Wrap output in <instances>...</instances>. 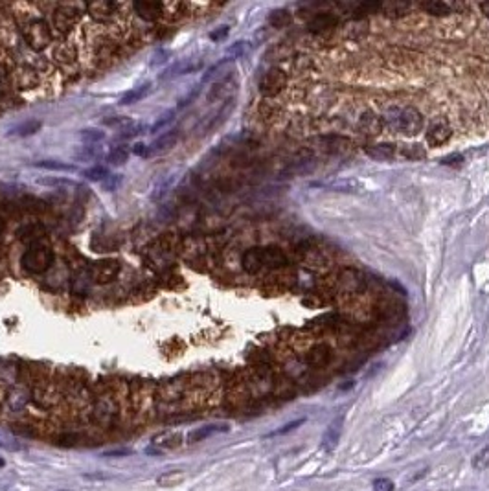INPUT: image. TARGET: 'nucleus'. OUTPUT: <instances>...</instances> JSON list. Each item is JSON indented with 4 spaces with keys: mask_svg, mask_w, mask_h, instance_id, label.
<instances>
[{
    "mask_svg": "<svg viewBox=\"0 0 489 491\" xmlns=\"http://www.w3.org/2000/svg\"><path fill=\"white\" fill-rule=\"evenodd\" d=\"M384 124L392 131L405 136H414L421 133L425 120L419 109L414 105H392L384 111Z\"/></svg>",
    "mask_w": 489,
    "mask_h": 491,
    "instance_id": "nucleus-1",
    "label": "nucleus"
},
{
    "mask_svg": "<svg viewBox=\"0 0 489 491\" xmlns=\"http://www.w3.org/2000/svg\"><path fill=\"white\" fill-rule=\"evenodd\" d=\"M285 85H287V74L283 72L282 68L272 67L261 77V81H259V92H261V96L265 100H274L278 94H282Z\"/></svg>",
    "mask_w": 489,
    "mask_h": 491,
    "instance_id": "nucleus-5",
    "label": "nucleus"
},
{
    "mask_svg": "<svg viewBox=\"0 0 489 491\" xmlns=\"http://www.w3.org/2000/svg\"><path fill=\"white\" fill-rule=\"evenodd\" d=\"M101 157V147L98 145H86L83 144L81 147H77V151L74 153V159L79 160V162H92Z\"/></svg>",
    "mask_w": 489,
    "mask_h": 491,
    "instance_id": "nucleus-32",
    "label": "nucleus"
},
{
    "mask_svg": "<svg viewBox=\"0 0 489 491\" xmlns=\"http://www.w3.org/2000/svg\"><path fill=\"white\" fill-rule=\"evenodd\" d=\"M149 88H151V83H145V85H140V87H136V88H131L129 92H125L124 96L120 98L118 105H121V107L135 105V103H138L140 100H144V98L147 96Z\"/></svg>",
    "mask_w": 489,
    "mask_h": 491,
    "instance_id": "nucleus-28",
    "label": "nucleus"
},
{
    "mask_svg": "<svg viewBox=\"0 0 489 491\" xmlns=\"http://www.w3.org/2000/svg\"><path fill=\"white\" fill-rule=\"evenodd\" d=\"M243 48H244V43L241 41V43H235L234 46L228 50V53H234V57H237V55H241V53H243Z\"/></svg>",
    "mask_w": 489,
    "mask_h": 491,
    "instance_id": "nucleus-58",
    "label": "nucleus"
},
{
    "mask_svg": "<svg viewBox=\"0 0 489 491\" xmlns=\"http://www.w3.org/2000/svg\"><path fill=\"white\" fill-rule=\"evenodd\" d=\"M4 230H6V221L0 217V236H2V232H4Z\"/></svg>",
    "mask_w": 489,
    "mask_h": 491,
    "instance_id": "nucleus-60",
    "label": "nucleus"
},
{
    "mask_svg": "<svg viewBox=\"0 0 489 491\" xmlns=\"http://www.w3.org/2000/svg\"><path fill=\"white\" fill-rule=\"evenodd\" d=\"M121 182H124V175L109 173L100 184H101V188L105 190V192H116V190L121 186Z\"/></svg>",
    "mask_w": 489,
    "mask_h": 491,
    "instance_id": "nucleus-43",
    "label": "nucleus"
},
{
    "mask_svg": "<svg viewBox=\"0 0 489 491\" xmlns=\"http://www.w3.org/2000/svg\"><path fill=\"white\" fill-rule=\"evenodd\" d=\"M235 85H234V79H232V76L228 74V76L221 77L219 81H216L213 85H211V88L208 90L206 94V100L210 101V103H213V101H221V100H232V94H234L235 90Z\"/></svg>",
    "mask_w": 489,
    "mask_h": 491,
    "instance_id": "nucleus-13",
    "label": "nucleus"
},
{
    "mask_svg": "<svg viewBox=\"0 0 489 491\" xmlns=\"http://www.w3.org/2000/svg\"><path fill=\"white\" fill-rule=\"evenodd\" d=\"M37 184H41V186H52V188H57V186H74L72 180L63 177H41L37 178Z\"/></svg>",
    "mask_w": 489,
    "mask_h": 491,
    "instance_id": "nucleus-46",
    "label": "nucleus"
},
{
    "mask_svg": "<svg viewBox=\"0 0 489 491\" xmlns=\"http://www.w3.org/2000/svg\"><path fill=\"white\" fill-rule=\"evenodd\" d=\"M28 392L24 390V388H13V392H11L10 395V407L15 410L22 409V407H26V403H28Z\"/></svg>",
    "mask_w": 489,
    "mask_h": 491,
    "instance_id": "nucleus-40",
    "label": "nucleus"
},
{
    "mask_svg": "<svg viewBox=\"0 0 489 491\" xmlns=\"http://www.w3.org/2000/svg\"><path fill=\"white\" fill-rule=\"evenodd\" d=\"M293 22V15L289 13L287 10H274L270 11L269 15V24L272 26V28H287L289 24Z\"/></svg>",
    "mask_w": 489,
    "mask_h": 491,
    "instance_id": "nucleus-33",
    "label": "nucleus"
},
{
    "mask_svg": "<svg viewBox=\"0 0 489 491\" xmlns=\"http://www.w3.org/2000/svg\"><path fill=\"white\" fill-rule=\"evenodd\" d=\"M2 79H4V70H2V67H0V83H2Z\"/></svg>",
    "mask_w": 489,
    "mask_h": 491,
    "instance_id": "nucleus-62",
    "label": "nucleus"
},
{
    "mask_svg": "<svg viewBox=\"0 0 489 491\" xmlns=\"http://www.w3.org/2000/svg\"><path fill=\"white\" fill-rule=\"evenodd\" d=\"M53 263V251L44 243H37V245L28 247V251L20 258V265L24 267V270L32 272V274H43L52 267Z\"/></svg>",
    "mask_w": 489,
    "mask_h": 491,
    "instance_id": "nucleus-3",
    "label": "nucleus"
},
{
    "mask_svg": "<svg viewBox=\"0 0 489 491\" xmlns=\"http://www.w3.org/2000/svg\"><path fill=\"white\" fill-rule=\"evenodd\" d=\"M79 138L86 145H98L100 142H103L107 138V135L100 127H86V129L79 131Z\"/></svg>",
    "mask_w": 489,
    "mask_h": 491,
    "instance_id": "nucleus-31",
    "label": "nucleus"
},
{
    "mask_svg": "<svg viewBox=\"0 0 489 491\" xmlns=\"http://www.w3.org/2000/svg\"><path fill=\"white\" fill-rule=\"evenodd\" d=\"M480 11H482V15H484L485 19H489V2H484V4H480Z\"/></svg>",
    "mask_w": 489,
    "mask_h": 491,
    "instance_id": "nucleus-59",
    "label": "nucleus"
},
{
    "mask_svg": "<svg viewBox=\"0 0 489 491\" xmlns=\"http://www.w3.org/2000/svg\"><path fill=\"white\" fill-rule=\"evenodd\" d=\"M462 155H451V157H445L443 159V164H447V166H460L462 164Z\"/></svg>",
    "mask_w": 489,
    "mask_h": 491,
    "instance_id": "nucleus-57",
    "label": "nucleus"
},
{
    "mask_svg": "<svg viewBox=\"0 0 489 491\" xmlns=\"http://www.w3.org/2000/svg\"><path fill=\"white\" fill-rule=\"evenodd\" d=\"M401 155H403V157H407V159H410V160H423L425 157H427L425 149H423L419 144H405V145H401Z\"/></svg>",
    "mask_w": 489,
    "mask_h": 491,
    "instance_id": "nucleus-39",
    "label": "nucleus"
},
{
    "mask_svg": "<svg viewBox=\"0 0 489 491\" xmlns=\"http://www.w3.org/2000/svg\"><path fill=\"white\" fill-rule=\"evenodd\" d=\"M374 491H393V482L390 478H377L374 480Z\"/></svg>",
    "mask_w": 489,
    "mask_h": 491,
    "instance_id": "nucleus-52",
    "label": "nucleus"
},
{
    "mask_svg": "<svg viewBox=\"0 0 489 491\" xmlns=\"http://www.w3.org/2000/svg\"><path fill=\"white\" fill-rule=\"evenodd\" d=\"M339 285L341 289L348 294H359L364 289V280L355 269H344L341 278H339Z\"/></svg>",
    "mask_w": 489,
    "mask_h": 491,
    "instance_id": "nucleus-16",
    "label": "nucleus"
},
{
    "mask_svg": "<svg viewBox=\"0 0 489 491\" xmlns=\"http://www.w3.org/2000/svg\"><path fill=\"white\" fill-rule=\"evenodd\" d=\"M313 142H315L324 153H331V155H341V153H346V151L353 149V142H351L348 136H341V135L317 136Z\"/></svg>",
    "mask_w": 489,
    "mask_h": 491,
    "instance_id": "nucleus-10",
    "label": "nucleus"
},
{
    "mask_svg": "<svg viewBox=\"0 0 489 491\" xmlns=\"http://www.w3.org/2000/svg\"><path fill=\"white\" fill-rule=\"evenodd\" d=\"M384 129V120L377 112L364 111L359 118V131L364 136H377Z\"/></svg>",
    "mask_w": 489,
    "mask_h": 491,
    "instance_id": "nucleus-15",
    "label": "nucleus"
},
{
    "mask_svg": "<svg viewBox=\"0 0 489 491\" xmlns=\"http://www.w3.org/2000/svg\"><path fill=\"white\" fill-rule=\"evenodd\" d=\"M4 256H6V247H4V245H0V260H2Z\"/></svg>",
    "mask_w": 489,
    "mask_h": 491,
    "instance_id": "nucleus-61",
    "label": "nucleus"
},
{
    "mask_svg": "<svg viewBox=\"0 0 489 491\" xmlns=\"http://www.w3.org/2000/svg\"><path fill=\"white\" fill-rule=\"evenodd\" d=\"M377 315H379L381 318H386V320H390V318H395L401 315V305H399L398 302H392V300H384L383 303H379L377 305Z\"/></svg>",
    "mask_w": 489,
    "mask_h": 491,
    "instance_id": "nucleus-35",
    "label": "nucleus"
},
{
    "mask_svg": "<svg viewBox=\"0 0 489 491\" xmlns=\"http://www.w3.org/2000/svg\"><path fill=\"white\" fill-rule=\"evenodd\" d=\"M452 136V127L449 124L447 118L438 116L429 124L427 127V142L431 144V147H440L445 142H449V138Z\"/></svg>",
    "mask_w": 489,
    "mask_h": 491,
    "instance_id": "nucleus-9",
    "label": "nucleus"
},
{
    "mask_svg": "<svg viewBox=\"0 0 489 491\" xmlns=\"http://www.w3.org/2000/svg\"><path fill=\"white\" fill-rule=\"evenodd\" d=\"M19 29L20 35H22V43L28 44V48H32L34 52H43L53 41L52 28L39 15H29L24 22L19 24Z\"/></svg>",
    "mask_w": 489,
    "mask_h": 491,
    "instance_id": "nucleus-2",
    "label": "nucleus"
},
{
    "mask_svg": "<svg viewBox=\"0 0 489 491\" xmlns=\"http://www.w3.org/2000/svg\"><path fill=\"white\" fill-rule=\"evenodd\" d=\"M228 428H230V427H228L226 423L204 425V427H199V428H195V431H192V433L188 434V443H199V442L210 438V436H213V434H217V433H226Z\"/></svg>",
    "mask_w": 489,
    "mask_h": 491,
    "instance_id": "nucleus-22",
    "label": "nucleus"
},
{
    "mask_svg": "<svg viewBox=\"0 0 489 491\" xmlns=\"http://www.w3.org/2000/svg\"><path fill=\"white\" fill-rule=\"evenodd\" d=\"M53 57H55V63L61 68H68L76 63V50L68 43H59L53 48Z\"/></svg>",
    "mask_w": 489,
    "mask_h": 491,
    "instance_id": "nucleus-23",
    "label": "nucleus"
},
{
    "mask_svg": "<svg viewBox=\"0 0 489 491\" xmlns=\"http://www.w3.org/2000/svg\"><path fill=\"white\" fill-rule=\"evenodd\" d=\"M129 118L127 116H109L103 120V126H110V127H124L125 124H129Z\"/></svg>",
    "mask_w": 489,
    "mask_h": 491,
    "instance_id": "nucleus-50",
    "label": "nucleus"
},
{
    "mask_svg": "<svg viewBox=\"0 0 489 491\" xmlns=\"http://www.w3.org/2000/svg\"><path fill=\"white\" fill-rule=\"evenodd\" d=\"M121 6L116 2H109V0H96V2H86L85 11L88 13L94 22H101V24H110L118 19V11Z\"/></svg>",
    "mask_w": 489,
    "mask_h": 491,
    "instance_id": "nucleus-6",
    "label": "nucleus"
},
{
    "mask_svg": "<svg viewBox=\"0 0 489 491\" xmlns=\"http://www.w3.org/2000/svg\"><path fill=\"white\" fill-rule=\"evenodd\" d=\"M175 114H177V111H175V109H168L166 112H162V114L159 116V120H157L153 126H151V133H159L160 129H164V127L168 126L169 121L175 118Z\"/></svg>",
    "mask_w": 489,
    "mask_h": 491,
    "instance_id": "nucleus-45",
    "label": "nucleus"
},
{
    "mask_svg": "<svg viewBox=\"0 0 489 491\" xmlns=\"http://www.w3.org/2000/svg\"><path fill=\"white\" fill-rule=\"evenodd\" d=\"M120 269H121L120 261L114 260V258H105V260L98 261V263H94L90 267V280L94 284H101V285L110 284V282H114L118 278Z\"/></svg>",
    "mask_w": 489,
    "mask_h": 491,
    "instance_id": "nucleus-8",
    "label": "nucleus"
},
{
    "mask_svg": "<svg viewBox=\"0 0 489 491\" xmlns=\"http://www.w3.org/2000/svg\"><path fill=\"white\" fill-rule=\"evenodd\" d=\"M44 236H46V228L41 223H29V225H24L19 230V239L28 243L29 247L37 245V243H43Z\"/></svg>",
    "mask_w": 489,
    "mask_h": 491,
    "instance_id": "nucleus-19",
    "label": "nucleus"
},
{
    "mask_svg": "<svg viewBox=\"0 0 489 491\" xmlns=\"http://www.w3.org/2000/svg\"><path fill=\"white\" fill-rule=\"evenodd\" d=\"M303 421H305V419H303V418H302V419H296V421H291V423L283 425V427H282V428H278V431H274V433H270L269 436H280V434H287V433H291L293 428H298V427H300V425H302Z\"/></svg>",
    "mask_w": 489,
    "mask_h": 491,
    "instance_id": "nucleus-51",
    "label": "nucleus"
},
{
    "mask_svg": "<svg viewBox=\"0 0 489 491\" xmlns=\"http://www.w3.org/2000/svg\"><path fill=\"white\" fill-rule=\"evenodd\" d=\"M341 431H342V418H337L333 423L329 425V428H327L326 433V438H324V445H326V449H333L337 445V442H339V438H341Z\"/></svg>",
    "mask_w": 489,
    "mask_h": 491,
    "instance_id": "nucleus-34",
    "label": "nucleus"
},
{
    "mask_svg": "<svg viewBox=\"0 0 489 491\" xmlns=\"http://www.w3.org/2000/svg\"><path fill=\"white\" fill-rule=\"evenodd\" d=\"M261 260H263V269H282L287 265V256L283 254L276 247H265L261 249Z\"/></svg>",
    "mask_w": 489,
    "mask_h": 491,
    "instance_id": "nucleus-18",
    "label": "nucleus"
},
{
    "mask_svg": "<svg viewBox=\"0 0 489 491\" xmlns=\"http://www.w3.org/2000/svg\"><path fill=\"white\" fill-rule=\"evenodd\" d=\"M83 17V11L77 8V4H57V8L52 13V32L59 37H67L79 19Z\"/></svg>",
    "mask_w": 489,
    "mask_h": 491,
    "instance_id": "nucleus-4",
    "label": "nucleus"
},
{
    "mask_svg": "<svg viewBox=\"0 0 489 491\" xmlns=\"http://www.w3.org/2000/svg\"><path fill=\"white\" fill-rule=\"evenodd\" d=\"M175 182V177H173V173L171 175H168V177L164 178V182L162 184H159L157 188H155V193H153V201H159V199H162L166 193H168V190L171 188V184Z\"/></svg>",
    "mask_w": 489,
    "mask_h": 491,
    "instance_id": "nucleus-47",
    "label": "nucleus"
},
{
    "mask_svg": "<svg viewBox=\"0 0 489 491\" xmlns=\"http://www.w3.org/2000/svg\"><path fill=\"white\" fill-rule=\"evenodd\" d=\"M366 155L375 160H390L395 157V145L393 144H375L366 147Z\"/></svg>",
    "mask_w": 489,
    "mask_h": 491,
    "instance_id": "nucleus-30",
    "label": "nucleus"
},
{
    "mask_svg": "<svg viewBox=\"0 0 489 491\" xmlns=\"http://www.w3.org/2000/svg\"><path fill=\"white\" fill-rule=\"evenodd\" d=\"M368 29H370L368 20L357 19V17H355L351 22H348V24L344 26V35L348 39H351V41H360L362 37L368 35Z\"/></svg>",
    "mask_w": 489,
    "mask_h": 491,
    "instance_id": "nucleus-27",
    "label": "nucleus"
},
{
    "mask_svg": "<svg viewBox=\"0 0 489 491\" xmlns=\"http://www.w3.org/2000/svg\"><path fill=\"white\" fill-rule=\"evenodd\" d=\"M329 361H331V350L326 344H315L305 355V362L311 368H324Z\"/></svg>",
    "mask_w": 489,
    "mask_h": 491,
    "instance_id": "nucleus-17",
    "label": "nucleus"
},
{
    "mask_svg": "<svg viewBox=\"0 0 489 491\" xmlns=\"http://www.w3.org/2000/svg\"><path fill=\"white\" fill-rule=\"evenodd\" d=\"M20 41H22V35H20V29H17L15 20L11 17L0 20V44L6 48H15L20 44Z\"/></svg>",
    "mask_w": 489,
    "mask_h": 491,
    "instance_id": "nucleus-11",
    "label": "nucleus"
},
{
    "mask_svg": "<svg viewBox=\"0 0 489 491\" xmlns=\"http://www.w3.org/2000/svg\"><path fill=\"white\" fill-rule=\"evenodd\" d=\"M34 166L41 169H48V171H76V166L59 162V160H39Z\"/></svg>",
    "mask_w": 489,
    "mask_h": 491,
    "instance_id": "nucleus-36",
    "label": "nucleus"
},
{
    "mask_svg": "<svg viewBox=\"0 0 489 491\" xmlns=\"http://www.w3.org/2000/svg\"><path fill=\"white\" fill-rule=\"evenodd\" d=\"M241 265L249 274H258L263 270V260H261V249H249L241 258Z\"/></svg>",
    "mask_w": 489,
    "mask_h": 491,
    "instance_id": "nucleus-24",
    "label": "nucleus"
},
{
    "mask_svg": "<svg viewBox=\"0 0 489 491\" xmlns=\"http://www.w3.org/2000/svg\"><path fill=\"white\" fill-rule=\"evenodd\" d=\"M410 10H412V4H408V2H384V4H381L379 13L386 19L395 20L408 15Z\"/></svg>",
    "mask_w": 489,
    "mask_h": 491,
    "instance_id": "nucleus-25",
    "label": "nucleus"
},
{
    "mask_svg": "<svg viewBox=\"0 0 489 491\" xmlns=\"http://www.w3.org/2000/svg\"><path fill=\"white\" fill-rule=\"evenodd\" d=\"M131 451L129 449H114V451H105L103 456H110V458H120V456H129Z\"/></svg>",
    "mask_w": 489,
    "mask_h": 491,
    "instance_id": "nucleus-56",
    "label": "nucleus"
},
{
    "mask_svg": "<svg viewBox=\"0 0 489 491\" xmlns=\"http://www.w3.org/2000/svg\"><path fill=\"white\" fill-rule=\"evenodd\" d=\"M180 480H182V473L180 471L166 473V475H162V477L159 478V484L160 486H173V484H178Z\"/></svg>",
    "mask_w": 489,
    "mask_h": 491,
    "instance_id": "nucleus-49",
    "label": "nucleus"
},
{
    "mask_svg": "<svg viewBox=\"0 0 489 491\" xmlns=\"http://www.w3.org/2000/svg\"><path fill=\"white\" fill-rule=\"evenodd\" d=\"M145 129L147 127L142 121L131 120L129 124H125L124 127H120V138H133V136H138L142 133H145Z\"/></svg>",
    "mask_w": 489,
    "mask_h": 491,
    "instance_id": "nucleus-38",
    "label": "nucleus"
},
{
    "mask_svg": "<svg viewBox=\"0 0 489 491\" xmlns=\"http://www.w3.org/2000/svg\"><path fill=\"white\" fill-rule=\"evenodd\" d=\"M11 81L17 90H34L41 85V74L32 65L19 63L11 70Z\"/></svg>",
    "mask_w": 489,
    "mask_h": 491,
    "instance_id": "nucleus-7",
    "label": "nucleus"
},
{
    "mask_svg": "<svg viewBox=\"0 0 489 491\" xmlns=\"http://www.w3.org/2000/svg\"><path fill=\"white\" fill-rule=\"evenodd\" d=\"M169 59H171V52H169L168 48H157L153 53H151V59H149V65L153 68L157 67H162V65L169 63Z\"/></svg>",
    "mask_w": 489,
    "mask_h": 491,
    "instance_id": "nucleus-42",
    "label": "nucleus"
},
{
    "mask_svg": "<svg viewBox=\"0 0 489 491\" xmlns=\"http://www.w3.org/2000/svg\"><path fill=\"white\" fill-rule=\"evenodd\" d=\"M473 466H475V469H485L489 466V445L476 454L475 460H473Z\"/></svg>",
    "mask_w": 489,
    "mask_h": 491,
    "instance_id": "nucleus-48",
    "label": "nucleus"
},
{
    "mask_svg": "<svg viewBox=\"0 0 489 491\" xmlns=\"http://www.w3.org/2000/svg\"><path fill=\"white\" fill-rule=\"evenodd\" d=\"M258 111H259V116H261L263 120L272 121V120H276V118H280V116H282L283 107L280 105L278 101H274V100H263L261 103H259Z\"/></svg>",
    "mask_w": 489,
    "mask_h": 491,
    "instance_id": "nucleus-29",
    "label": "nucleus"
},
{
    "mask_svg": "<svg viewBox=\"0 0 489 491\" xmlns=\"http://www.w3.org/2000/svg\"><path fill=\"white\" fill-rule=\"evenodd\" d=\"M57 491H67V489H57Z\"/></svg>",
    "mask_w": 489,
    "mask_h": 491,
    "instance_id": "nucleus-64",
    "label": "nucleus"
},
{
    "mask_svg": "<svg viewBox=\"0 0 489 491\" xmlns=\"http://www.w3.org/2000/svg\"><path fill=\"white\" fill-rule=\"evenodd\" d=\"M127 159H129V149H127L125 145L112 147L110 153L107 155V162H109L110 166H121V164L127 162Z\"/></svg>",
    "mask_w": 489,
    "mask_h": 491,
    "instance_id": "nucleus-37",
    "label": "nucleus"
},
{
    "mask_svg": "<svg viewBox=\"0 0 489 491\" xmlns=\"http://www.w3.org/2000/svg\"><path fill=\"white\" fill-rule=\"evenodd\" d=\"M41 129H43V121L37 120V118H29V120L22 121V124H19V126L11 127V129L8 131V136H17V138H24V136L35 135V133H39Z\"/></svg>",
    "mask_w": 489,
    "mask_h": 491,
    "instance_id": "nucleus-26",
    "label": "nucleus"
},
{
    "mask_svg": "<svg viewBox=\"0 0 489 491\" xmlns=\"http://www.w3.org/2000/svg\"><path fill=\"white\" fill-rule=\"evenodd\" d=\"M177 140H178V131L177 129H171V131H166V133H162L159 138L155 140L153 144L149 145V157H151V155L166 153V151H169L173 145L177 144Z\"/></svg>",
    "mask_w": 489,
    "mask_h": 491,
    "instance_id": "nucleus-21",
    "label": "nucleus"
},
{
    "mask_svg": "<svg viewBox=\"0 0 489 491\" xmlns=\"http://www.w3.org/2000/svg\"><path fill=\"white\" fill-rule=\"evenodd\" d=\"M2 466H4V460H2V458H0V467H2Z\"/></svg>",
    "mask_w": 489,
    "mask_h": 491,
    "instance_id": "nucleus-63",
    "label": "nucleus"
},
{
    "mask_svg": "<svg viewBox=\"0 0 489 491\" xmlns=\"http://www.w3.org/2000/svg\"><path fill=\"white\" fill-rule=\"evenodd\" d=\"M133 10L140 19L155 22L164 17V2H151V0H140L133 4Z\"/></svg>",
    "mask_w": 489,
    "mask_h": 491,
    "instance_id": "nucleus-14",
    "label": "nucleus"
},
{
    "mask_svg": "<svg viewBox=\"0 0 489 491\" xmlns=\"http://www.w3.org/2000/svg\"><path fill=\"white\" fill-rule=\"evenodd\" d=\"M107 175H109V169H107L105 166H92V168L83 171V177H85L86 180H92V182H101Z\"/></svg>",
    "mask_w": 489,
    "mask_h": 491,
    "instance_id": "nucleus-41",
    "label": "nucleus"
},
{
    "mask_svg": "<svg viewBox=\"0 0 489 491\" xmlns=\"http://www.w3.org/2000/svg\"><path fill=\"white\" fill-rule=\"evenodd\" d=\"M155 443H160V445H164V447H168V449L178 447V443H180V434L166 433V434H162V436H157V438H155Z\"/></svg>",
    "mask_w": 489,
    "mask_h": 491,
    "instance_id": "nucleus-44",
    "label": "nucleus"
},
{
    "mask_svg": "<svg viewBox=\"0 0 489 491\" xmlns=\"http://www.w3.org/2000/svg\"><path fill=\"white\" fill-rule=\"evenodd\" d=\"M337 26H339V17L333 13H317L307 22V29L313 35H326L327 32L335 29Z\"/></svg>",
    "mask_w": 489,
    "mask_h": 491,
    "instance_id": "nucleus-12",
    "label": "nucleus"
},
{
    "mask_svg": "<svg viewBox=\"0 0 489 491\" xmlns=\"http://www.w3.org/2000/svg\"><path fill=\"white\" fill-rule=\"evenodd\" d=\"M226 35H228V26H221V28H217L216 32H211L210 39L211 41H223Z\"/></svg>",
    "mask_w": 489,
    "mask_h": 491,
    "instance_id": "nucleus-55",
    "label": "nucleus"
},
{
    "mask_svg": "<svg viewBox=\"0 0 489 491\" xmlns=\"http://www.w3.org/2000/svg\"><path fill=\"white\" fill-rule=\"evenodd\" d=\"M131 153L136 155V157H142V159H145V157H149V145L138 142V144H135L133 147H131Z\"/></svg>",
    "mask_w": 489,
    "mask_h": 491,
    "instance_id": "nucleus-54",
    "label": "nucleus"
},
{
    "mask_svg": "<svg viewBox=\"0 0 489 491\" xmlns=\"http://www.w3.org/2000/svg\"><path fill=\"white\" fill-rule=\"evenodd\" d=\"M329 188H333V190H339V192H353V188H357V182H353V180H339V182H335V184H331Z\"/></svg>",
    "mask_w": 489,
    "mask_h": 491,
    "instance_id": "nucleus-53",
    "label": "nucleus"
},
{
    "mask_svg": "<svg viewBox=\"0 0 489 491\" xmlns=\"http://www.w3.org/2000/svg\"><path fill=\"white\" fill-rule=\"evenodd\" d=\"M460 4H452V2H441V0H429V2H423L421 10L429 15H434V17H447V15H452L456 10H460Z\"/></svg>",
    "mask_w": 489,
    "mask_h": 491,
    "instance_id": "nucleus-20",
    "label": "nucleus"
}]
</instances>
